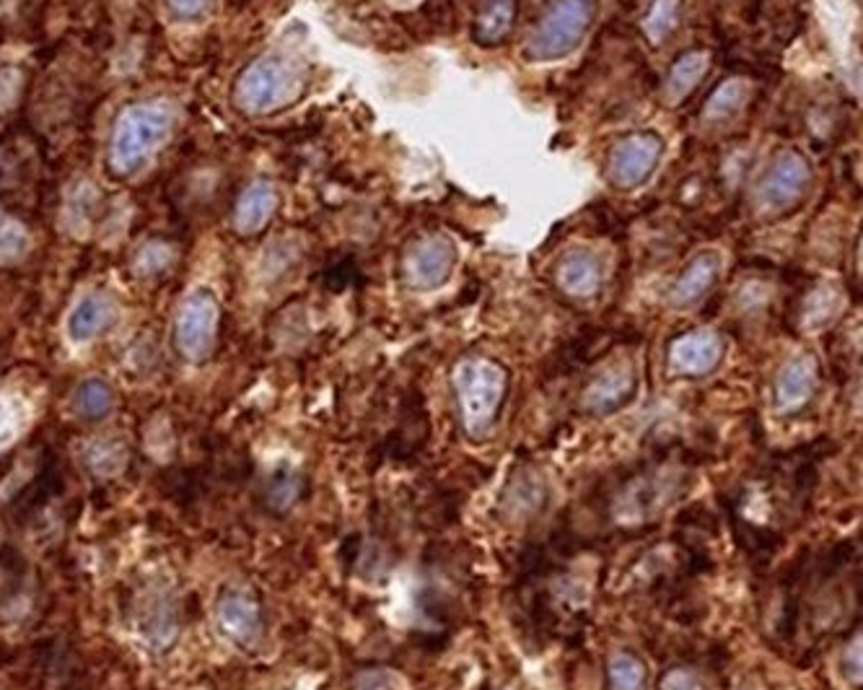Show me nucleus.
Masks as SVG:
<instances>
[{
    "label": "nucleus",
    "mask_w": 863,
    "mask_h": 690,
    "mask_svg": "<svg viewBox=\"0 0 863 690\" xmlns=\"http://www.w3.org/2000/svg\"><path fill=\"white\" fill-rule=\"evenodd\" d=\"M32 247L29 231L16 218L0 213V262H19Z\"/></svg>",
    "instance_id": "24"
},
{
    "label": "nucleus",
    "mask_w": 863,
    "mask_h": 690,
    "mask_svg": "<svg viewBox=\"0 0 863 690\" xmlns=\"http://www.w3.org/2000/svg\"><path fill=\"white\" fill-rule=\"evenodd\" d=\"M558 286L574 298H591L602 289V262L594 252L574 250L560 260Z\"/></svg>",
    "instance_id": "15"
},
{
    "label": "nucleus",
    "mask_w": 863,
    "mask_h": 690,
    "mask_svg": "<svg viewBox=\"0 0 863 690\" xmlns=\"http://www.w3.org/2000/svg\"><path fill=\"white\" fill-rule=\"evenodd\" d=\"M840 672L845 675V680L851 686H859L861 682V636H855V644H848L843 652V659H840Z\"/></svg>",
    "instance_id": "30"
},
{
    "label": "nucleus",
    "mask_w": 863,
    "mask_h": 690,
    "mask_svg": "<svg viewBox=\"0 0 863 690\" xmlns=\"http://www.w3.org/2000/svg\"><path fill=\"white\" fill-rule=\"evenodd\" d=\"M456 250L446 237L420 239L402 258V279L416 291H433L452 279Z\"/></svg>",
    "instance_id": "8"
},
{
    "label": "nucleus",
    "mask_w": 863,
    "mask_h": 690,
    "mask_svg": "<svg viewBox=\"0 0 863 690\" xmlns=\"http://www.w3.org/2000/svg\"><path fill=\"white\" fill-rule=\"evenodd\" d=\"M516 0H488L477 13L473 26V39L482 47H493L503 42L516 21Z\"/></svg>",
    "instance_id": "18"
},
{
    "label": "nucleus",
    "mask_w": 863,
    "mask_h": 690,
    "mask_svg": "<svg viewBox=\"0 0 863 690\" xmlns=\"http://www.w3.org/2000/svg\"><path fill=\"white\" fill-rule=\"evenodd\" d=\"M659 690H705V680L693 667H672L661 675Z\"/></svg>",
    "instance_id": "28"
},
{
    "label": "nucleus",
    "mask_w": 863,
    "mask_h": 690,
    "mask_svg": "<svg viewBox=\"0 0 863 690\" xmlns=\"http://www.w3.org/2000/svg\"><path fill=\"white\" fill-rule=\"evenodd\" d=\"M174 262V247L167 241H148L135 254L133 268L138 275H159Z\"/></svg>",
    "instance_id": "25"
},
{
    "label": "nucleus",
    "mask_w": 863,
    "mask_h": 690,
    "mask_svg": "<svg viewBox=\"0 0 863 690\" xmlns=\"http://www.w3.org/2000/svg\"><path fill=\"white\" fill-rule=\"evenodd\" d=\"M747 97H750V89L741 78H731L713 91V97L705 104V120H713V123H722L726 117H734L737 112L745 106Z\"/></svg>",
    "instance_id": "22"
},
{
    "label": "nucleus",
    "mask_w": 863,
    "mask_h": 690,
    "mask_svg": "<svg viewBox=\"0 0 863 690\" xmlns=\"http://www.w3.org/2000/svg\"><path fill=\"white\" fill-rule=\"evenodd\" d=\"M5 423H9V408H5V403L0 400V431H3Z\"/></svg>",
    "instance_id": "33"
},
{
    "label": "nucleus",
    "mask_w": 863,
    "mask_h": 690,
    "mask_svg": "<svg viewBox=\"0 0 863 690\" xmlns=\"http://www.w3.org/2000/svg\"><path fill=\"white\" fill-rule=\"evenodd\" d=\"M21 91V73L16 68H3L0 70V110L11 106L16 102Z\"/></svg>",
    "instance_id": "31"
},
{
    "label": "nucleus",
    "mask_w": 863,
    "mask_h": 690,
    "mask_svg": "<svg viewBox=\"0 0 863 690\" xmlns=\"http://www.w3.org/2000/svg\"><path fill=\"white\" fill-rule=\"evenodd\" d=\"M277 208V192L270 182H252L241 192L234 208V229L239 234H254L265 229Z\"/></svg>",
    "instance_id": "16"
},
{
    "label": "nucleus",
    "mask_w": 863,
    "mask_h": 690,
    "mask_svg": "<svg viewBox=\"0 0 863 690\" xmlns=\"http://www.w3.org/2000/svg\"><path fill=\"white\" fill-rule=\"evenodd\" d=\"M167 3H169V9H171V13H174V16L195 19L205 9H208L211 0H167Z\"/></svg>",
    "instance_id": "32"
},
{
    "label": "nucleus",
    "mask_w": 863,
    "mask_h": 690,
    "mask_svg": "<svg viewBox=\"0 0 863 690\" xmlns=\"http://www.w3.org/2000/svg\"><path fill=\"white\" fill-rule=\"evenodd\" d=\"M718 279V254L703 252L688 262V268L682 270V275L677 279L669 302L677 309H688L713 289V283Z\"/></svg>",
    "instance_id": "14"
},
{
    "label": "nucleus",
    "mask_w": 863,
    "mask_h": 690,
    "mask_svg": "<svg viewBox=\"0 0 863 690\" xmlns=\"http://www.w3.org/2000/svg\"><path fill=\"white\" fill-rule=\"evenodd\" d=\"M174 110L167 102H138L120 112L110 138V167L125 177L140 169L174 131Z\"/></svg>",
    "instance_id": "2"
},
{
    "label": "nucleus",
    "mask_w": 863,
    "mask_h": 690,
    "mask_svg": "<svg viewBox=\"0 0 863 690\" xmlns=\"http://www.w3.org/2000/svg\"><path fill=\"white\" fill-rule=\"evenodd\" d=\"M306 83L304 66L283 55H265L254 60L234 87V102L249 115H268L302 94Z\"/></svg>",
    "instance_id": "3"
},
{
    "label": "nucleus",
    "mask_w": 863,
    "mask_h": 690,
    "mask_svg": "<svg viewBox=\"0 0 863 690\" xmlns=\"http://www.w3.org/2000/svg\"><path fill=\"white\" fill-rule=\"evenodd\" d=\"M838 304H840V302H838V294H836V291H830V289L817 291V294L809 298L807 312H804V323H807L809 327H822V325H827L832 317H836Z\"/></svg>",
    "instance_id": "27"
},
{
    "label": "nucleus",
    "mask_w": 863,
    "mask_h": 690,
    "mask_svg": "<svg viewBox=\"0 0 863 690\" xmlns=\"http://www.w3.org/2000/svg\"><path fill=\"white\" fill-rule=\"evenodd\" d=\"M661 154H665V144L659 135L654 133H636L627 135L625 140L610 151L607 159V177L615 188L633 190L638 184H644L648 177L654 174V169L659 167Z\"/></svg>",
    "instance_id": "7"
},
{
    "label": "nucleus",
    "mask_w": 863,
    "mask_h": 690,
    "mask_svg": "<svg viewBox=\"0 0 863 690\" xmlns=\"http://www.w3.org/2000/svg\"><path fill=\"white\" fill-rule=\"evenodd\" d=\"M711 70V55L705 49H690V53L680 55L672 63L667 76V87L665 94L669 97V102L680 104L684 97H690L693 91L701 87L705 73Z\"/></svg>",
    "instance_id": "17"
},
{
    "label": "nucleus",
    "mask_w": 863,
    "mask_h": 690,
    "mask_svg": "<svg viewBox=\"0 0 863 690\" xmlns=\"http://www.w3.org/2000/svg\"><path fill=\"white\" fill-rule=\"evenodd\" d=\"M648 667L633 652H615L607 661V690H646Z\"/></svg>",
    "instance_id": "19"
},
{
    "label": "nucleus",
    "mask_w": 863,
    "mask_h": 690,
    "mask_svg": "<svg viewBox=\"0 0 863 690\" xmlns=\"http://www.w3.org/2000/svg\"><path fill=\"white\" fill-rule=\"evenodd\" d=\"M597 16V0H555L526 42V58L550 63L568 58L587 37Z\"/></svg>",
    "instance_id": "4"
},
{
    "label": "nucleus",
    "mask_w": 863,
    "mask_h": 690,
    "mask_svg": "<svg viewBox=\"0 0 863 690\" xmlns=\"http://www.w3.org/2000/svg\"><path fill=\"white\" fill-rule=\"evenodd\" d=\"M86 457H89V467H94L99 475H114L125 467L127 452L120 441H96Z\"/></svg>",
    "instance_id": "26"
},
{
    "label": "nucleus",
    "mask_w": 863,
    "mask_h": 690,
    "mask_svg": "<svg viewBox=\"0 0 863 690\" xmlns=\"http://www.w3.org/2000/svg\"><path fill=\"white\" fill-rule=\"evenodd\" d=\"M120 309L117 302L104 291H89L76 302V307L70 309L66 332L70 338V343L86 346L91 340H96L102 332L110 330V327L117 323Z\"/></svg>",
    "instance_id": "12"
},
{
    "label": "nucleus",
    "mask_w": 863,
    "mask_h": 690,
    "mask_svg": "<svg viewBox=\"0 0 863 690\" xmlns=\"http://www.w3.org/2000/svg\"><path fill=\"white\" fill-rule=\"evenodd\" d=\"M682 21V0H651L644 16V34L651 45L659 47L661 42L672 37Z\"/></svg>",
    "instance_id": "20"
},
{
    "label": "nucleus",
    "mask_w": 863,
    "mask_h": 690,
    "mask_svg": "<svg viewBox=\"0 0 863 690\" xmlns=\"http://www.w3.org/2000/svg\"><path fill=\"white\" fill-rule=\"evenodd\" d=\"M638 395V372L631 361H612L591 380L581 393L583 412L594 418L615 416Z\"/></svg>",
    "instance_id": "6"
},
{
    "label": "nucleus",
    "mask_w": 863,
    "mask_h": 690,
    "mask_svg": "<svg viewBox=\"0 0 863 690\" xmlns=\"http://www.w3.org/2000/svg\"><path fill=\"white\" fill-rule=\"evenodd\" d=\"M218 629L226 633L228 642H234L241 649H254L262 642V623L260 604L245 592H228L218 602Z\"/></svg>",
    "instance_id": "13"
},
{
    "label": "nucleus",
    "mask_w": 863,
    "mask_h": 690,
    "mask_svg": "<svg viewBox=\"0 0 863 690\" xmlns=\"http://www.w3.org/2000/svg\"><path fill=\"white\" fill-rule=\"evenodd\" d=\"M819 369L815 355L802 353L786 361L773 382V403L781 416H796L811 403L817 393Z\"/></svg>",
    "instance_id": "11"
},
{
    "label": "nucleus",
    "mask_w": 863,
    "mask_h": 690,
    "mask_svg": "<svg viewBox=\"0 0 863 690\" xmlns=\"http://www.w3.org/2000/svg\"><path fill=\"white\" fill-rule=\"evenodd\" d=\"M140 629L148 636V642L156 644V646H163L167 642H171V636H174V631H177L174 610H171V604H167V600L151 602V608L146 610V618L140 621Z\"/></svg>",
    "instance_id": "23"
},
{
    "label": "nucleus",
    "mask_w": 863,
    "mask_h": 690,
    "mask_svg": "<svg viewBox=\"0 0 863 690\" xmlns=\"http://www.w3.org/2000/svg\"><path fill=\"white\" fill-rule=\"evenodd\" d=\"M811 169L802 154L786 151L773 161L758 184V203L765 208L781 211L794 205L809 188Z\"/></svg>",
    "instance_id": "10"
},
{
    "label": "nucleus",
    "mask_w": 863,
    "mask_h": 690,
    "mask_svg": "<svg viewBox=\"0 0 863 690\" xmlns=\"http://www.w3.org/2000/svg\"><path fill=\"white\" fill-rule=\"evenodd\" d=\"M452 389L462 431L480 444L496 431L509 393V374L493 359L469 355L452 369Z\"/></svg>",
    "instance_id": "1"
},
{
    "label": "nucleus",
    "mask_w": 863,
    "mask_h": 690,
    "mask_svg": "<svg viewBox=\"0 0 863 690\" xmlns=\"http://www.w3.org/2000/svg\"><path fill=\"white\" fill-rule=\"evenodd\" d=\"M399 678L389 670H366L355 680V690H397Z\"/></svg>",
    "instance_id": "29"
},
{
    "label": "nucleus",
    "mask_w": 863,
    "mask_h": 690,
    "mask_svg": "<svg viewBox=\"0 0 863 690\" xmlns=\"http://www.w3.org/2000/svg\"><path fill=\"white\" fill-rule=\"evenodd\" d=\"M726 353L724 338L716 330L701 327V330H690L677 336L667 348V364L669 372L677 376H708L722 366Z\"/></svg>",
    "instance_id": "9"
},
{
    "label": "nucleus",
    "mask_w": 863,
    "mask_h": 690,
    "mask_svg": "<svg viewBox=\"0 0 863 690\" xmlns=\"http://www.w3.org/2000/svg\"><path fill=\"white\" fill-rule=\"evenodd\" d=\"M218 302L208 289H195L184 296L174 323V343L182 359L190 364H203L213 353L218 332Z\"/></svg>",
    "instance_id": "5"
},
{
    "label": "nucleus",
    "mask_w": 863,
    "mask_h": 690,
    "mask_svg": "<svg viewBox=\"0 0 863 690\" xmlns=\"http://www.w3.org/2000/svg\"><path fill=\"white\" fill-rule=\"evenodd\" d=\"M73 408L86 421H99L114 408L112 387L102 380H86L76 387Z\"/></svg>",
    "instance_id": "21"
}]
</instances>
